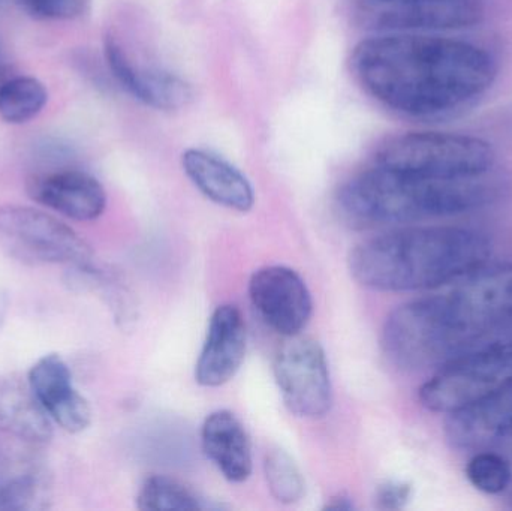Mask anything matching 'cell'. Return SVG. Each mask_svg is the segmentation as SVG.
I'll use <instances>...</instances> for the list:
<instances>
[{"label": "cell", "mask_w": 512, "mask_h": 511, "mask_svg": "<svg viewBox=\"0 0 512 511\" xmlns=\"http://www.w3.org/2000/svg\"><path fill=\"white\" fill-rule=\"evenodd\" d=\"M352 69L369 95L417 119H441L471 107L498 75L492 54L472 42L424 32L363 39Z\"/></svg>", "instance_id": "1"}, {"label": "cell", "mask_w": 512, "mask_h": 511, "mask_svg": "<svg viewBox=\"0 0 512 511\" xmlns=\"http://www.w3.org/2000/svg\"><path fill=\"white\" fill-rule=\"evenodd\" d=\"M438 290L397 306L385 321L382 350L403 371H436L512 323V263L484 264Z\"/></svg>", "instance_id": "2"}, {"label": "cell", "mask_w": 512, "mask_h": 511, "mask_svg": "<svg viewBox=\"0 0 512 511\" xmlns=\"http://www.w3.org/2000/svg\"><path fill=\"white\" fill-rule=\"evenodd\" d=\"M492 249V239L472 228H399L355 246L349 270L373 290H438L487 264Z\"/></svg>", "instance_id": "3"}, {"label": "cell", "mask_w": 512, "mask_h": 511, "mask_svg": "<svg viewBox=\"0 0 512 511\" xmlns=\"http://www.w3.org/2000/svg\"><path fill=\"white\" fill-rule=\"evenodd\" d=\"M502 185L492 173L436 179L376 165L349 180L340 206L364 225L414 224L465 215L498 200Z\"/></svg>", "instance_id": "4"}, {"label": "cell", "mask_w": 512, "mask_h": 511, "mask_svg": "<svg viewBox=\"0 0 512 511\" xmlns=\"http://www.w3.org/2000/svg\"><path fill=\"white\" fill-rule=\"evenodd\" d=\"M376 165L436 179H462L492 173L495 150L471 135L408 132L379 149Z\"/></svg>", "instance_id": "5"}, {"label": "cell", "mask_w": 512, "mask_h": 511, "mask_svg": "<svg viewBox=\"0 0 512 511\" xmlns=\"http://www.w3.org/2000/svg\"><path fill=\"white\" fill-rule=\"evenodd\" d=\"M512 383V338L499 336L436 369L420 389L423 407L450 414L472 407Z\"/></svg>", "instance_id": "6"}, {"label": "cell", "mask_w": 512, "mask_h": 511, "mask_svg": "<svg viewBox=\"0 0 512 511\" xmlns=\"http://www.w3.org/2000/svg\"><path fill=\"white\" fill-rule=\"evenodd\" d=\"M0 240L27 264H74L92 260L89 243L51 213L20 204L0 207Z\"/></svg>", "instance_id": "7"}, {"label": "cell", "mask_w": 512, "mask_h": 511, "mask_svg": "<svg viewBox=\"0 0 512 511\" xmlns=\"http://www.w3.org/2000/svg\"><path fill=\"white\" fill-rule=\"evenodd\" d=\"M274 378L292 414L319 419L333 402L327 357L318 342L289 336L274 356Z\"/></svg>", "instance_id": "8"}, {"label": "cell", "mask_w": 512, "mask_h": 511, "mask_svg": "<svg viewBox=\"0 0 512 511\" xmlns=\"http://www.w3.org/2000/svg\"><path fill=\"white\" fill-rule=\"evenodd\" d=\"M249 296L264 323L286 338L298 335L312 317L309 288L289 267L268 266L256 270L249 282Z\"/></svg>", "instance_id": "9"}, {"label": "cell", "mask_w": 512, "mask_h": 511, "mask_svg": "<svg viewBox=\"0 0 512 511\" xmlns=\"http://www.w3.org/2000/svg\"><path fill=\"white\" fill-rule=\"evenodd\" d=\"M105 60L117 83L147 107L174 111L191 102V86L182 77L167 69L140 65L114 36L105 39Z\"/></svg>", "instance_id": "10"}, {"label": "cell", "mask_w": 512, "mask_h": 511, "mask_svg": "<svg viewBox=\"0 0 512 511\" xmlns=\"http://www.w3.org/2000/svg\"><path fill=\"white\" fill-rule=\"evenodd\" d=\"M26 189L33 201L74 221H95L107 206V194L99 180L75 168L33 174Z\"/></svg>", "instance_id": "11"}, {"label": "cell", "mask_w": 512, "mask_h": 511, "mask_svg": "<svg viewBox=\"0 0 512 511\" xmlns=\"http://www.w3.org/2000/svg\"><path fill=\"white\" fill-rule=\"evenodd\" d=\"M27 383L51 422L68 434L86 431L92 422L89 402L77 392L68 363L59 354H45L27 374Z\"/></svg>", "instance_id": "12"}, {"label": "cell", "mask_w": 512, "mask_h": 511, "mask_svg": "<svg viewBox=\"0 0 512 511\" xmlns=\"http://www.w3.org/2000/svg\"><path fill=\"white\" fill-rule=\"evenodd\" d=\"M246 323L237 306L222 305L213 312L206 342L195 366V380L219 387L233 380L245 360Z\"/></svg>", "instance_id": "13"}, {"label": "cell", "mask_w": 512, "mask_h": 511, "mask_svg": "<svg viewBox=\"0 0 512 511\" xmlns=\"http://www.w3.org/2000/svg\"><path fill=\"white\" fill-rule=\"evenodd\" d=\"M378 24L391 32H438L480 23L481 0H420L376 5Z\"/></svg>", "instance_id": "14"}, {"label": "cell", "mask_w": 512, "mask_h": 511, "mask_svg": "<svg viewBox=\"0 0 512 511\" xmlns=\"http://www.w3.org/2000/svg\"><path fill=\"white\" fill-rule=\"evenodd\" d=\"M447 437L460 450H486L512 438V383L465 410L450 414Z\"/></svg>", "instance_id": "15"}, {"label": "cell", "mask_w": 512, "mask_h": 511, "mask_svg": "<svg viewBox=\"0 0 512 511\" xmlns=\"http://www.w3.org/2000/svg\"><path fill=\"white\" fill-rule=\"evenodd\" d=\"M182 165L189 180L213 203L243 213L254 207L255 192L248 177L222 156L210 150L188 149Z\"/></svg>", "instance_id": "16"}, {"label": "cell", "mask_w": 512, "mask_h": 511, "mask_svg": "<svg viewBox=\"0 0 512 511\" xmlns=\"http://www.w3.org/2000/svg\"><path fill=\"white\" fill-rule=\"evenodd\" d=\"M207 458L233 483H243L252 474V447L248 432L231 411L210 414L201 429Z\"/></svg>", "instance_id": "17"}, {"label": "cell", "mask_w": 512, "mask_h": 511, "mask_svg": "<svg viewBox=\"0 0 512 511\" xmlns=\"http://www.w3.org/2000/svg\"><path fill=\"white\" fill-rule=\"evenodd\" d=\"M0 431L35 446L53 437V422L29 383L0 377Z\"/></svg>", "instance_id": "18"}, {"label": "cell", "mask_w": 512, "mask_h": 511, "mask_svg": "<svg viewBox=\"0 0 512 511\" xmlns=\"http://www.w3.org/2000/svg\"><path fill=\"white\" fill-rule=\"evenodd\" d=\"M48 101L44 84L29 75H12L0 86V117L12 125L29 122Z\"/></svg>", "instance_id": "19"}, {"label": "cell", "mask_w": 512, "mask_h": 511, "mask_svg": "<svg viewBox=\"0 0 512 511\" xmlns=\"http://www.w3.org/2000/svg\"><path fill=\"white\" fill-rule=\"evenodd\" d=\"M137 507L140 510H203L206 506L191 489L177 480L164 476L150 477L141 486L137 495Z\"/></svg>", "instance_id": "20"}, {"label": "cell", "mask_w": 512, "mask_h": 511, "mask_svg": "<svg viewBox=\"0 0 512 511\" xmlns=\"http://www.w3.org/2000/svg\"><path fill=\"white\" fill-rule=\"evenodd\" d=\"M265 479L271 495L282 504H295L303 498L304 479L300 468L283 450H271L264 461Z\"/></svg>", "instance_id": "21"}, {"label": "cell", "mask_w": 512, "mask_h": 511, "mask_svg": "<svg viewBox=\"0 0 512 511\" xmlns=\"http://www.w3.org/2000/svg\"><path fill=\"white\" fill-rule=\"evenodd\" d=\"M466 477L475 489L484 494H502L511 485V465L498 453L480 450L469 459Z\"/></svg>", "instance_id": "22"}, {"label": "cell", "mask_w": 512, "mask_h": 511, "mask_svg": "<svg viewBox=\"0 0 512 511\" xmlns=\"http://www.w3.org/2000/svg\"><path fill=\"white\" fill-rule=\"evenodd\" d=\"M29 14L42 20H69L86 9L87 0H20Z\"/></svg>", "instance_id": "23"}, {"label": "cell", "mask_w": 512, "mask_h": 511, "mask_svg": "<svg viewBox=\"0 0 512 511\" xmlns=\"http://www.w3.org/2000/svg\"><path fill=\"white\" fill-rule=\"evenodd\" d=\"M412 488L408 483L387 482L376 492V506L382 510H399L411 500Z\"/></svg>", "instance_id": "24"}, {"label": "cell", "mask_w": 512, "mask_h": 511, "mask_svg": "<svg viewBox=\"0 0 512 511\" xmlns=\"http://www.w3.org/2000/svg\"><path fill=\"white\" fill-rule=\"evenodd\" d=\"M325 509L352 510L354 509V503H352L351 498L345 497V495H337V497L331 498L330 503H327Z\"/></svg>", "instance_id": "25"}, {"label": "cell", "mask_w": 512, "mask_h": 511, "mask_svg": "<svg viewBox=\"0 0 512 511\" xmlns=\"http://www.w3.org/2000/svg\"><path fill=\"white\" fill-rule=\"evenodd\" d=\"M9 306H11V300H9V294L6 293L3 288H0V327L5 324L6 317H8Z\"/></svg>", "instance_id": "26"}, {"label": "cell", "mask_w": 512, "mask_h": 511, "mask_svg": "<svg viewBox=\"0 0 512 511\" xmlns=\"http://www.w3.org/2000/svg\"><path fill=\"white\" fill-rule=\"evenodd\" d=\"M375 5H393V3L420 2V0H370Z\"/></svg>", "instance_id": "27"}, {"label": "cell", "mask_w": 512, "mask_h": 511, "mask_svg": "<svg viewBox=\"0 0 512 511\" xmlns=\"http://www.w3.org/2000/svg\"><path fill=\"white\" fill-rule=\"evenodd\" d=\"M8 2L9 0H0V6L6 5Z\"/></svg>", "instance_id": "28"}, {"label": "cell", "mask_w": 512, "mask_h": 511, "mask_svg": "<svg viewBox=\"0 0 512 511\" xmlns=\"http://www.w3.org/2000/svg\"><path fill=\"white\" fill-rule=\"evenodd\" d=\"M0 60H2V45H0Z\"/></svg>", "instance_id": "29"}]
</instances>
